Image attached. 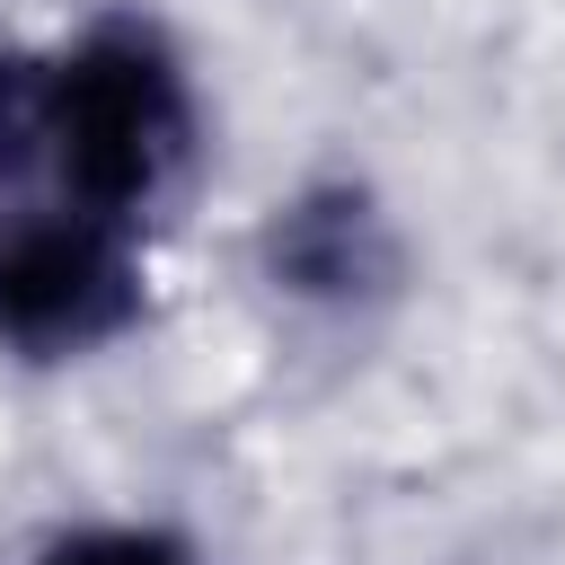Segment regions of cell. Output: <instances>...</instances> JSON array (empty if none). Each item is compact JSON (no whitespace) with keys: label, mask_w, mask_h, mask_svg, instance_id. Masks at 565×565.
I'll return each instance as SVG.
<instances>
[{"label":"cell","mask_w":565,"mask_h":565,"mask_svg":"<svg viewBox=\"0 0 565 565\" xmlns=\"http://www.w3.org/2000/svg\"><path fill=\"white\" fill-rule=\"evenodd\" d=\"M18 565H221L203 530L168 512H62L26 539Z\"/></svg>","instance_id":"4"},{"label":"cell","mask_w":565,"mask_h":565,"mask_svg":"<svg viewBox=\"0 0 565 565\" xmlns=\"http://www.w3.org/2000/svg\"><path fill=\"white\" fill-rule=\"evenodd\" d=\"M247 274L291 318L362 327L406 291V238L362 177L327 168V177H300L291 194L265 203V221L247 238Z\"/></svg>","instance_id":"3"},{"label":"cell","mask_w":565,"mask_h":565,"mask_svg":"<svg viewBox=\"0 0 565 565\" xmlns=\"http://www.w3.org/2000/svg\"><path fill=\"white\" fill-rule=\"evenodd\" d=\"M159 318V238L53 194H0V362L79 371Z\"/></svg>","instance_id":"2"},{"label":"cell","mask_w":565,"mask_h":565,"mask_svg":"<svg viewBox=\"0 0 565 565\" xmlns=\"http://www.w3.org/2000/svg\"><path fill=\"white\" fill-rule=\"evenodd\" d=\"M203 159L212 97L150 0H106L62 35H0V194H53L159 238Z\"/></svg>","instance_id":"1"}]
</instances>
